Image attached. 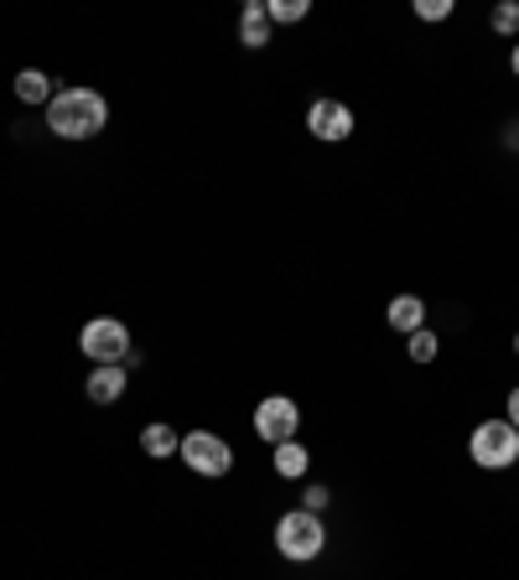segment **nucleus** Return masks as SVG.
<instances>
[{
	"label": "nucleus",
	"instance_id": "1",
	"mask_svg": "<svg viewBox=\"0 0 519 580\" xmlns=\"http://www.w3.org/2000/svg\"><path fill=\"white\" fill-rule=\"evenodd\" d=\"M109 125V99L99 88H84V84H68L57 88L47 104V130L57 140H94Z\"/></svg>",
	"mask_w": 519,
	"mask_h": 580
},
{
	"label": "nucleus",
	"instance_id": "2",
	"mask_svg": "<svg viewBox=\"0 0 519 580\" xmlns=\"http://www.w3.org/2000/svg\"><path fill=\"white\" fill-rule=\"evenodd\" d=\"M322 549H328V524H322V513H307V508H292L276 518V555L292 565H311L322 560Z\"/></svg>",
	"mask_w": 519,
	"mask_h": 580
},
{
	"label": "nucleus",
	"instance_id": "3",
	"mask_svg": "<svg viewBox=\"0 0 519 580\" xmlns=\"http://www.w3.org/2000/svg\"><path fill=\"white\" fill-rule=\"evenodd\" d=\"M78 353H84L94 368H104V363H125V368H130L136 342H130V326H125L120 316H94V322H84V332H78Z\"/></svg>",
	"mask_w": 519,
	"mask_h": 580
},
{
	"label": "nucleus",
	"instance_id": "4",
	"mask_svg": "<svg viewBox=\"0 0 519 580\" xmlns=\"http://www.w3.org/2000/svg\"><path fill=\"white\" fill-rule=\"evenodd\" d=\"M467 457L473 466H484V472H504V466H515L519 461V430L509 420H484V426H473L467 436Z\"/></svg>",
	"mask_w": 519,
	"mask_h": 580
},
{
	"label": "nucleus",
	"instance_id": "5",
	"mask_svg": "<svg viewBox=\"0 0 519 580\" xmlns=\"http://www.w3.org/2000/svg\"><path fill=\"white\" fill-rule=\"evenodd\" d=\"M177 457H182V466L188 472H198V477H229L234 472V445L224 441V436H213V430H188L182 436V445H177Z\"/></svg>",
	"mask_w": 519,
	"mask_h": 580
},
{
	"label": "nucleus",
	"instance_id": "6",
	"mask_svg": "<svg viewBox=\"0 0 519 580\" xmlns=\"http://www.w3.org/2000/svg\"><path fill=\"white\" fill-rule=\"evenodd\" d=\"M296 430H301V405H296L292 394H265L255 405V436L265 445L296 441Z\"/></svg>",
	"mask_w": 519,
	"mask_h": 580
},
{
	"label": "nucleus",
	"instance_id": "7",
	"mask_svg": "<svg viewBox=\"0 0 519 580\" xmlns=\"http://www.w3.org/2000/svg\"><path fill=\"white\" fill-rule=\"evenodd\" d=\"M307 130H311L317 140L338 146V140L353 136V109H348L343 99H311V109H307Z\"/></svg>",
	"mask_w": 519,
	"mask_h": 580
},
{
	"label": "nucleus",
	"instance_id": "8",
	"mask_svg": "<svg viewBox=\"0 0 519 580\" xmlns=\"http://www.w3.org/2000/svg\"><path fill=\"white\" fill-rule=\"evenodd\" d=\"M125 384H130V368H125V363H104V368H94V374H88L84 394L94 399V405H120Z\"/></svg>",
	"mask_w": 519,
	"mask_h": 580
},
{
	"label": "nucleus",
	"instance_id": "9",
	"mask_svg": "<svg viewBox=\"0 0 519 580\" xmlns=\"http://www.w3.org/2000/svg\"><path fill=\"white\" fill-rule=\"evenodd\" d=\"M384 322H390V332H405V337H411V332L426 326V301L405 290V296H395V301L384 307Z\"/></svg>",
	"mask_w": 519,
	"mask_h": 580
},
{
	"label": "nucleus",
	"instance_id": "10",
	"mask_svg": "<svg viewBox=\"0 0 519 580\" xmlns=\"http://www.w3.org/2000/svg\"><path fill=\"white\" fill-rule=\"evenodd\" d=\"M240 47L260 52V47H271V17H265V0H250L240 11Z\"/></svg>",
	"mask_w": 519,
	"mask_h": 580
},
{
	"label": "nucleus",
	"instance_id": "11",
	"mask_svg": "<svg viewBox=\"0 0 519 580\" xmlns=\"http://www.w3.org/2000/svg\"><path fill=\"white\" fill-rule=\"evenodd\" d=\"M177 445H182V436H177L167 420H151V426L140 430V451L151 461H172L177 457Z\"/></svg>",
	"mask_w": 519,
	"mask_h": 580
},
{
	"label": "nucleus",
	"instance_id": "12",
	"mask_svg": "<svg viewBox=\"0 0 519 580\" xmlns=\"http://www.w3.org/2000/svg\"><path fill=\"white\" fill-rule=\"evenodd\" d=\"M271 451H276V477H286V482H301L307 477V466H311V451L301 441H286V445H271Z\"/></svg>",
	"mask_w": 519,
	"mask_h": 580
},
{
	"label": "nucleus",
	"instance_id": "13",
	"mask_svg": "<svg viewBox=\"0 0 519 580\" xmlns=\"http://www.w3.org/2000/svg\"><path fill=\"white\" fill-rule=\"evenodd\" d=\"M11 88H17V99H21V104H42V109H47L52 94H57V88H52V78H47L42 68H21Z\"/></svg>",
	"mask_w": 519,
	"mask_h": 580
},
{
	"label": "nucleus",
	"instance_id": "14",
	"mask_svg": "<svg viewBox=\"0 0 519 580\" xmlns=\"http://www.w3.org/2000/svg\"><path fill=\"white\" fill-rule=\"evenodd\" d=\"M311 0H265V17L271 26H296V21H307Z\"/></svg>",
	"mask_w": 519,
	"mask_h": 580
},
{
	"label": "nucleus",
	"instance_id": "15",
	"mask_svg": "<svg viewBox=\"0 0 519 580\" xmlns=\"http://www.w3.org/2000/svg\"><path fill=\"white\" fill-rule=\"evenodd\" d=\"M411 363H421V368H426V363H436V353H442V337H436L432 326H421V332H411Z\"/></svg>",
	"mask_w": 519,
	"mask_h": 580
},
{
	"label": "nucleus",
	"instance_id": "16",
	"mask_svg": "<svg viewBox=\"0 0 519 580\" xmlns=\"http://www.w3.org/2000/svg\"><path fill=\"white\" fill-rule=\"evenodd\" d=\"M488 26H494V36H519V6L515 0L494 6V11H488Z\"/></svg>",
	"mask_w": 519,
	"mask_h": 580
},
{
	"label": "nucleus",
	"instance_id": "17",
	"mask_svg": "<svg viewBox=\"0 0 519 580\" xmlns=\"http://www.w3.org/2000/svg\"><path fill=\"white\" fill-rule=\"evenodd\" d=\"M411 11H415V21H426V26H436V21H447L452 11H457V6H452V0H415Z\"/></svg>",
	"mask_w": 519,
	"mask_h": 580
},
{
	"label": "nucleus",
	"instance_id": "18",
	"mask_svg": "<svg viewBox=\"0 0 519 580\" xmlns=\"http://www.w3.org/2000/svg\"><path fill=\"white\" fill-rule=\"evenodd\" d=\"M328 503H332L328 487H322V482H307V493H301V508H307V513H322Z\"/></svg>",
	"mask_w": 519,
	"mask_h": 580
},
{
	"label": "nucleus",
	"instance_id": "19",
	"mask_svg": "<svg viewBox=\"0 0 519 580\" xmlns=\"http://www.w3.org/2000/svg\"><path fill=\"white\" fill-rule=\"evenodd\" d=\"M504 420L519 430V389H509V405H504Z\"/></svg>",
	"mask_w": 519,
	"mask_h": 580
},
{
	"label": "nucleus",
	"instance_id": "20",
	"mask_svg": "<svg viewBox=\"0 0 519 580\" xmlns=\"http://www.w3.org/2000/svg\"><path fill=\"white\" fill-rule=\"evenodd\" d=\"M509 68H515V78H519V42H515V52H509Z\"/></svg>",
	"mask_w": 519,
	"mask_h": 580
},
{
	"label": "nucleus",
	"instance_id": "21",
	"mask_svg": "<svg viewBox=\"0 0 519 580\" xmlns=\"http://www.w3.org/2000/svg\"><path fill=\"white\" fill-rule=\"evenodd\" d=\"M515 358H519V332H515Z\"/></svg>",
	"mask_w": 519,
	"mask_h": 580
}]
</instances>
